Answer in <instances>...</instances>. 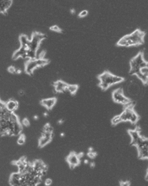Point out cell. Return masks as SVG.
<instances>
[{
  "label": "cell",
  "instance_id": "cell-1",
  "mask_svg": "<svg viewBox=\"0 0 148 186\" xmlns=\"http://www.w3.org/2000/svg\"><path fill=\"white\" fill-rule=\"evenodd\" d=\"M146 33L142 30L137 29L131 34L126 35L123 37L117 42L118 47H132V46H140L144 44Z\"/></svg>",
  "mask_w": 148,
  "mask_h": 186
},
{
  "label": "cell",
  "instance_id": "cell-2",
  "mask_svg": "<svg viewBox=\"0 0 148 186\" xmlns=\"http://www.w3.org/2000/svg\"><path fill=\"white\" fill-rule=\"evenodd\" d=\"M99 80V87L102 91H107L113 85H117L125 81V78L121 76L114 75L109 71H104L97 76Z\"/></svg>",
  "mask_w": 148,
  "mask_h": 186
},
{
  "label": "cell",
  "instance_id": "cell-3",
  "mask_svg": "<svg viewBox=\"0 0 148 186\" xmlns=\"http://www.w3.org/2000/svg\"><path fill=\"white\" fill-rule=\"evenodd\" d=\"M129 75H136L137 73L140 72V69L143 67H148L147 61L145 60L144 53L140 52L136 56L132 58L129 61Z\"/></svg>",
  "mask_w": 148,
  "mask_h": 186
},
{
  "label": "cell",
  "instance_id": "cell-4",
  "mask_svg": "<svg viewBox=\"0 0 148 186\" xmlns=\"http://www.w3.org/2000/svg\"><path fill=\"white\" fill-rule=\"evenodd\" d=\"M134 111H135V109H134V105L132 103L129 104V105H126L125 108V110L122 112V114H118V115L112 118V120H111L112 125H117L121 122L129 121L131 114H132Z\"/></svg>",
  "mask_w": 148,
  "mask_h": 186
},
{
  "label": "cell",
  "instance_id": "cell-5",
  "mask_svg": "<svg viewBox=\"0 0 148 186\" xmlns=\"http://www.w3.org/2000/svg\"><path fill=\"white\" fill-rule=\"evenodd\" d=\"M136 146L138 151V157L140 159L147 160L148 158V141L146 137L141 135L139 141H137Z\"/></svg>",
  "mask_w": 148,
  "mask_h": 186
},
{
  "label": "cell",
  "instance_id": "cell-6",
  "mask_svg": "<svg viewBox=\"0 0 148 186\" xmlns=\"http://www.w3.org/2000/svg\"><path fill=\"white\" fill-rule=\"evenodd\" d=\"M47 38V36L43 33L35 31L32 33L31 39L30 40V45H29V49L30 51H33L35 53H37V50L40 47L41 42Z\"/></svg>",
  "mask_w": 148,
  "mask_h": 186
},
{
  "label": "cell",
  "instance_id": "cell-7",
  "mask_svg": "<svg viewBox=\"0 0 148 186\" xmlns=\"http://www.w3.org/2000/svg\"><path fill=\"white\" fill-rule=\"evenodd\" d=\"M112 98L114 103H118V104H122V105H129L132 103V101L128 97H126L125 94H124V91L122 88H118L116 90H114L112 93Z\"/></svg>",
  "mask_w": 148,
  "mask_h": 186
},
{
  "label": "cell",
  "instance_id": "cell-8",
  "mask_svg": "<svg viewBox=\"0 0 148 186\" xmlns=\"http://www.w3.org/2000/svg\"><path fill=\"white\" fill-rule=\"evenodd\" d=\"M53 133H49V132H45V131H42L41 134V136L38 140V147L39 148H42L44 147L45 146L48 144H49L50 142L52 141L53 138Z\"/></svg>",
  "mask_w": 148,
  "mask_h": 186
},
{
  "label": "cell",
  "instance_id": "cell-9",
  "mask_svg": "<svg viewBox=\"0 0 148 186\" xmlns=\"http://www.w3.org/2000/svg\"><path fill=\"white\" fill-rule=\"evenodd\" d=\"M66 161L68 163L70 169H74L75 167L79 166L80 163V159L77 156V153L75 152H71L66 157Z\"/></svg>",
  "mask_w": 148,
  "mask_h": 186
},
{
  "label": "cell",
  "instance_id": "cell-10",
  "mask_svg": "<svg viewBox=\"0 0 148 186\" xmlns=\"http://www.w3.org/2000/svg\"><path fill=\"white\" fill-rule=\"evenodd\" d=\"M38 68L37 59H30V60L26 61L25 64V72L29 75H32L33 72L36 68Z\"/></svg>",
  "mask_w": 148,
  "mask_h": 186
},
{
  "label": "cell",
  "instance_id": "cell-11",
  "mask_svg": "<svg viewBox=\"0 0 148 186\" xmlns=\"http://www.w3.org/2000/svg\"><path fill=\"white\" fill-rule=\"evenodd\" d=\"M127 132H128V134L129 135V136L131 137V142H130V146H136L137 141H139V139H140L141 136V132H140V128H139V127H137L136 129H129Z\"/></svg>",
  "mask_w": 148,
  "mask_h": 186
},
{
  "label": "cell",
  "instance_id": "cell-12",
  "mask_svg": "<svg viewBox=\"0 0 148 186\" xmlns=\"http://www.w3.org/2000/svg\"><path fill=\"white\" fill-rule=\"evenodd\" d=\"M53 87L56 93H66L68 84L65 83L63 80H58L55 82H53Z\"/></svg>",
  "mask_w": 148,
  "mask_h": 186
},
{
  "label": "cell",
  "instance_id": "cell-13",
  "mask_svg": "<svg viewBox=\"0 0 148 186\" xmlns=\"http://www.w3.org/2000/svg\"><path fill=\"white\" fill-rule=\"evenodd\" d=\"M28 163H29V162L27 161L26 157V156H23L21 158H19V160H17V161L12 162L11 163L15 164V165H16V166L18 167L19 173L24 174V173H26V165L28 164Z\"/></svg>",
  "mask_w": 148,
  "mask_h": 186
},
{
  "label": "cell",
  "instance_id": "cell-14",
  "mask_svg": "<svg viewBox=\"0 0 148 186\" xmlns=\"http://www.w3.org/2000/svg\"><path fill=\"white\" fill-rule=\"evenodd\" d=\"M57 103V98L56 97H50V98H45L41 100V105L44 107L47 110H52L53 107Z\"/></svg>",
  "mask_w": 148,
  "mask_h": 186
},
{
  "label": "cell",
  "instance_id": "cell-15",
  "mask_svg": "<svg viewBox=\"0 0 148 186\" xmlns=\"http://www.w3.org/2000/svg\"><path fill=\"white\" fill-rule=\"evenodd\" d=\"M20 178L21 173H13L9 177V184L12 186H20Z\"/></svg>",
  "mask_w": 148,
  "mask_h": 186
},
{
  "label": "cell",
  "instance_id": "cell-16",
  "mask_svg": "<svg viewBox=\"0 0 148 186\" xmlns=\"http://www.w3.org/2000/svg\"><path fill=\"white\" fill-rule=\"evenodd\" d=\"M13 1L11 0H0V13L6 15L8 9L11 7Z\"/></svg>",
  "mask_w": 148,
  "mask_h": 186
},
{
  "label": "cell",
  "instance_id": "cell-17",
  "mask_svg": "<svg viewBox=\"0 0 148 186\" xmlns=\"http://www.w3.org/2000/svg\"><path fill=\"white\" fill-rule=\"evenodd\" d=\"M5 106H6V108L9 112L14 113L18 108V107H19V102L17 100H15V99L11 98L9 99L7 103H5Z\"/></svg>",
  "mask_w": 148,
  "mask_h": 186
},
{
  "label": "cell",
  "instance_id": "cell-18",
  "mask_svg": "<svg viewBox=\"0 0 148 186\" xmlns=\"http://www.w3.org/2000/svg\"><path fill=\"white\" fill-rule=\"evenodd\" d=\"M19 43H20V47H24L26 49H29V45H30V40L28 39L26 35H20L19 37Z\"/></svg>",
  "mask_w": 148,
  "mask_h": 186
},
{
  "label": "cell",
  "instance_id": "cell-19",
  "mask_svg": "<svg viewBox=\"0 0 148 186\" xmlns=\"http://www.w3.org/2000/svg\"><path fill=\"white\" fill-rule=\"evenodd\" d=\"M78 90H79V86L78 85H69V84H68L66 92H69L71 95H76Z\"/></svg>",
  "mask_w": 148,
  "mask_h": 186
},
{
  "label": "cell",
  "instance_id": "cell-20",
  "mask_svg": "<svg viewBox=\"0 0 148 186\" xmlns=\"http://www.w3.org/2000/svg\"><path fill=\"white\" fill-rule=\"evenodd\" d=\"M139 119H140V116H139V114H137L136 111H134L133 113H132V114H131V117H130L129 122H130L132 125H136L137 122L139 121Z\"/></svg>",
  "mask_w": 148,
  "mask_h": 186
},
{
  "label": "cell",
  "instance_id": "cell-21",
  "mask_svg": "<svg viewBox=\"0 0 148 186\" xmlns=\"http://www.w3.org/2000/svg\"><path fill=\"white\" fill-rule=\"evenodd\" d=\"M87 156L90 159H95V157H97V152H95L92 147H90L89 151H88Z\"/></svg>",
  "mask_w": 148,
  "mask_h": 186
},
{
  "label": "cell",
  "instance_id": "cell-22",
  "mask_svg": "<svg viewBox=\"0 0 148 186\" xmlns=\"http://www.w3.org/2000/svg\"><path fill=\"white\" fill-rule=\"evenodd\" d=\"M8 71L11 74H21V70L19 68H17L14 66H9L8 68Z\"/></svg>",
  "mask_w": 148,
  "mask_h": 186
},
{
  "label": "cell",
  "instance_id": "cell-23",
  "mask_svg": "<svg viewBox=\"0 0 148 186\" xmlns=\"http://www.w3.org/2000/svg\"><path fill=\"white\" fill-rule=\"evenodd\" d=\"M42 131H45V132H49V133H53V128L50 124H46L45 125L43 126L42 128Z\"/></svg>",
  "mask_w": 148,
  "mask_h": 186
},
{
  "label": "cell",
  "instance_id": "cell-24",
  "mask_svg": "<svg viewBox=\"0 0 148 186\" xmlns=\"http://www.w3.org/2000/svg\"><path fill=\"white\" fill-rule=\"evenodd\" d=\"M17 143L18 145H20L22 146L26 143V135L24 134H20L19 135V138H18V141H17Z\"/></svg>",
  "mask_w": 148,
  "mask_h": 186
},
{
  "label": "cell",
  "instance_id": "cell-25",
  "mask_svg": "<svg viewBox=\"0 0 148 186\" xmlns=\"http://www.w3.org/2000/svg\"><path fill=\"white\" fill-rule=\"evenodd\" d=\"M50 30L52 31H54V32H58V33H61L62 32V29L60 27L57 26V25H54V26H52L49 28Z\"/></svg>",
  "mask_w": 148,
  "mask_h": 186
},
{
  "label": "cell",
  "instance_id": "cell-26",
  "mask_svg": "<svg viewBox=\"0 0 148 186\" xmlns=\"http://www.w3.org/2000/svg\"><path fill=\"white\" fill-rule=\"evenodd\" d=\"M21 125H22V126H25V127H29V126L30 125L29 119L27 118H24L22 120V122H21Z\"/></svg>",
  "mask_w": 148,
  "mask_h": 186
},
{
  "label": "cell",
  "instance_id": "cell-27",
  "mask_svg": "<svg viewBox=\"0 0 148 186\" xmlns=\"http://www.w3.org/2000/svg\"><path fill=\"white\" fill-rule=\"evenodd\" d=\"M87 15H88V10H82V11L79 13L78 17H79V18H84V17H86V16H87Z\"/></svg>",
  "mask_w": 148,
  "mask_h": 186
},
{
  "label": "cell",
  "instance_id": "cell-28",
  "mask_svg": "<svg viewBox=\"0 0 148 186\" xmlns=\"http://www.w3.org/2000/svg\"><path fill=\"white\" fill-rule=\"evenodd\" d=\"M130 184H130V182L128 181V180H127V181H120V182H119V185L121 186H129Z\"/></svg>",
  "mask_w": 148,
  "mask_h": 186
},
{
  "label": "cell",
  "instance_id": "cell-29",
  "mask_svg": "<svg viewBox=\"0 0 148 186\" xmlns=\"http://www.w3.org/2000/svg\"><path fill=\"white\" fill-rule=\"evenodd\" d=\"M52 184H53V181H52V179H47L45 180V185L49 186L51 185Z\"/></svg>",
  "mask_w": 148,
  "mask_h": 186
},
{
  "label": "cell",
  "instance_id": "cell-30",
  "mask_svg": "<svg viewBox=\"0 0 148 186\" xmlns=\"http://www.w3.org/2000/svg\"><path fill=\"white\" fill-rule=\"evenodd\" d=\"M77 156H78V157L80 158V159H81L82 157H83L84 156H85V153L84 152H80V153H77Z\"/></svg>",
  "mask_w": 148,
  "mask_h": 186
},
{
  "label": "cell",
  "instance_id": "cell-31",
  "mask_svg": "<svg viewBox=\"0 0 148 186\" xmlns=\"http://www.w3.org/2000/svg\"><path fill=\"white\" fill-rule=\"evenodd\" d=\"M64 122H65L64 119H59V120L57 122V124L58 125H63V124H64Z\"/></svg>",
  "mask_w": 148,
  "mask_h": 186
},
{
  "label": "cell",
  "instance_id": "cell-32",
  "mask_svg": "<svg viewBox=\"0 0 148 186\" xmlns=\"http://www.w3.org/2000/svg\"><path fill=\"white\" fill-rule=\"evenodd\" d=\"M24 93H25V91H23V90H20V91H19V96H23V95H24Z\"/></svg>",
  "mask_w": 148,
  "mask_h": 186
},
{
  "label": "cell",
  "instance_id": "cell-33",
  "mask_svg": "<svg viewBox=\"0 0 148 186\" xmlns=\"http://www.w3.org/2000/svg\"><path fill=\"white\" fill-rule=\"evenodd\" d=\"M91 168H94V167H95V163H94V162H91Z\"/></svg>",
  "mask_w": 148,
  "mask_h": 186
},
{
  "label": "cell",
  "instance_id": "cell-34",
  "mask_svg": "<svg viewBox=\"0 0 148 186\" xmlns=\"http://www.w3.org/2000/svg\"><path fill=\"white\" fill-rule=\"evenodd\" d=\"M70 13H71L72 15H74V14L76 13V10H75L74 9H70Z\"/></svg>",
  "mask_w": 148,
  "mask_h": 186
},
{
  "label": "cell",
  "instance_id": "cell-35",
  "mask_svg": "<svg viewBox=\"0 0 148 186\" xmlns=\"http://www.w3.org/2000/svg\"><path fill=\"white\" fill-rule=\"evenodd\" d=\"M147 172H148V170L147 169H146V181H147V176H148V174H147Z\"/></svg>",
  "mask_w": 148,
  "mask_h": 186
},
{
  "label": "cell",
  "instance_id": "cell-36",
  "mask_svg": "<svg viewBox=\"0 0 148 186\" xmlns=\"http://www.w3.org/2000/svg\"><path fill=\"white\" fill-rule=\"evenodd\" d=\"M84 163H85V164L89 163V161H88L87 159H85V160H84Z\"/></svg>",
  "mask_w": 148,
  "mask_h": 186
},
{
  "label": "cell",
  "instance_id": "cell-37",
  "mask_svg": "<svg viewBox=\"0 0 148 186\" xmlns=\"http://www.w3.org/2000/svg\"><path fill=\"white\" fill-rule=\"evenodd\" d=\"M43 116H44V117H48V114L47 112H45V113H43Z\"/></svg>",
  "mask_w": 148,
  "mask_h": 186
},
{
  "label": "cell",
  "instance_id": "cell-38",
  "mask_svg": "<svg viewBox=\"0 0 148 186\" xmlns=\"http://www.w3.org/2000/svg\"><path fill=\"white\" fill-rule=\"evenodd\" d=\"M65 133H64V132H62V133L60 134V136L61 137H65Z\"/></svg>",
  "mask_w": 148,
  "mask_h": 186
},
{
  "label": "cell",
  "instance_id": "cell-39",
  "mask_svg": "<svg viewBox=\"0 0 148 186\" xmlns=\"http://www.w3.org/2000/svg\"><path fill=\"white\" fill-rule=\"evenodd\" d=\"M33 118H34V119H36V120H37V119H38V116H37V115H35Z\"/></svg>",
  "mask_w": 148,
  "mask_h": 186
}]
</instances>
